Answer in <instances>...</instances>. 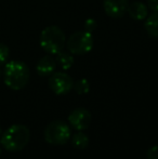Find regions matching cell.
<instances>
[{
	"mask_svg": "<svg viewBox=\"0 0 158 159\" xmlns=\"http://www.w3.org/2000/svg\"><path fill=\"white\" fill-rule=\"evenodd\" d=\"M39 43L49 54H57L66 44L65 34L59 26H48L40 34Z\"/></svg>",
	"mask_w": 158,
	"mask_h": 159,
	"instance_id": "cell-3",
	"label": "cell"
},
{
	"mask_svg": "<svg viewBox=\"0 0 158 159\" xmlns=\"http://www.w3.org/2000/svg\"><path fill=\"white\" fill-rule=\"evenodd\" d=\"M72 144L77 149H84L89 145V138L84 132L79 131L78 133L74 134L72 139Z\"/></svg>",
	"mask_w": 158,
	"mask_h": 159,
	"instance_id": "cell-13",
	"label": "cell"
},
{
	"mask_svg": "<svg viewBox=\"0 0 158 159\" xmlns=\"http://www.w3.org/2000/svg\"><path fill=\"white\" fill-rule=\"evenodd\" d=\"M97 23L94 19H87L84 24V30L88 33H92L93 30L97 28Z\"/></svg>",
	"mask_w": 158,
	"mask_h": 159,
	"instance_id": "cell-16",
	"label": "cell"
},
{
	"mask_svg": "<svg viewBox=\"0 0 158 159\" xmlns=\"http://www.w3.org/2000/svg\"><path fill=\"white\" fill-rule=\"evenodd\" d=\"M9 57H10V49L8 48V46L0 42V66L7 63Z\"/></svg>",
	"mask_w": 158,
	"mask_h": 159,
	"instance_id": "cell-15",
	"label": "cell"
},
{
	"mask_svg": "<svg viewBox=\"0 0 158 159\" xmlns=\"http://www.w3.org/2000/svg\"><path fill=\"white\" fill-rule=\"evenodd\" d=\"M128 0H104L103 8L105 13L112 19H120L128 9Z\"/></svg>",
	"mask_w": 158,
	"mask_h": 159,
	"instance_id": "cell-8",
	"label": "cell"
},
{
	"mask_svg": "<svg viewBox=\"0 0 158 159\" xmlns=\"http://www.w3.org/2000/svg\"><path fill=\"white\" fill-rule=\"evenodd\" d=\"M49 87L57 95H64L70 92L74 87L73 78L64 71H54L49 78Z\"/></svg>",
	"mask_w": 158,
	"mask_h": 159,
	"instance_id": "cell-6",
	"label": "cell"
},
{
	"mask_svg": "<svg viewBox=\"0 0 158 159\" xmlns=\"http://www.w3.org/2000/svg\"><path fill=\"white\" fill-rule=\"evenodd\" d=\"M0 155H1V148H0Z\"/></svg>",
	"mask_w": 158,
	"mask_h": 159,
	"instance_id": "cell-20",
	"label": "cell"
},
{
	"mask_svg": "<svg viewBox=\"0 0 158 159\" xmlns=\"http://www.w3.org/2000/svg\"><path fill=\"white\" fill-rule=\"evenodd\" d=\"M70 135V127L62 120L51 121L44 129V140L51 145H64Z\"/></svg>",
	"mask_w": 158,
	"mask_h": 159,
	"instance_id": "cell-5",
	"label": "cell"
},
{
	"mask_svg": "<svg viewBox=\"0 0 158 159\" xmlns=\"http://www.w3.org/2000/svg\"><path fill=\"white\" fill-rule=\"evenodd\" d=\"M148 159H158V146H153L148 149Z\"/></svg>",
	"mask_w": 158,
	"mask_h": 159,
	"instance_id": "cell-17",
	"label": "cell"
},
{
	"mask_svg": "<svg viewBox=\"0 0 158 159\" xmlns=\"http://www.w3.org/2000/svg\"><path fill=\"white\" fill-rule=\"evenodd\" d=\"M74 90L76 91L78 94H86L90 90V84L87 79L82 78V79L77 80L76 82H74Z\"/></svg>",
	"mask_w": 158,
	"mask_h": 159,
	"instance_id": "cell-14",
	"label": "cell"
},
{
	"mask_svg": "<svg viewBox=\"0 0 158 159\" xmlns=\"http://www.w3.org/2000/svg\"><path fill=\"white\" fill-rule=\"evenodd\" d=\"M55 61H56L57 64L62 67V69L67 70V69H70V67L73 66V64H74V57H73L72 53L68 52V51L62 50L61 52H59L56 54Z\"/></svg>",
	"mask_w": 158,
	"mask_h": 159,
	"instance_id": "cell-12",
	"label": "cell"
},
{
	"mask_svg": "<svg viewBox=\"0 0 158 159\" xmlns=\"http://www.w3.org/2000/svg\"><path fill=\"white\" fill-rule=\"evenodd\" d=\"M30 131L24 125H12L0 136V144L8 152H20L28 144Z\"/></svg>",
	"mask_w": 158,
	"mask_h": 159,
	"instance_id": "cell-1",
	"label": "cell"
},
{
	"mask_svg": "<svg viewBox=\"0 0 158 159\" xmlns=\"http://www.w3.org/2000/svg\"><path fill=\"white\" fill-rule=\"evenodd\" d=\"M144 27L151 37L158 39V12H153L151 15H147Z\"/></svg>",
	"mask_w": 158,
	"mask_h": 159,
	"instance_id": "cell-11",
	"label": "cell"
},
{
	"mask_svg": "<svg viewBox=\"0 0 158 159\" xmlns=\"http://www.w3.org/2000/svg\"><path fill=\"white\" fill-rule=\"evenodd\" d=\"M1 134H2V132H1V128H0V136H1Z\"/></svg>",
	"mask_w": 158,
	"mask_h": 159,
	"instance_id": "cell-19",
	"label": "cell"
},
{
	"mask_svg": "<svg viewBox=\"0 0 158 159\" xmlns=\"http://www.w3.org/2000/svg\"><path fill=\"white\" fill-rule=\"evenodd\" d=\"M29 68L23 62L11 61L4 66V84L12 90H21L25 88L29 81Z\"/></svg>",
	"mask_w": 158,
	"mask_h": 159,
	"instance_id": "cell-2",
	"label": "cell"
},
{
	"mask_svg": "<svg viewBox=\"0 0 158 159\" xmlns=\"http://www.w3.org/2000/svg\"><path fill=\"white\" fill-rule=\"evenodd\" d=\"M55 68H56V61L50 55H46V57H41L36 66L37 73L41 77L51 76L55 71Z\"/></svg>",
	"mask_w": 158,
	"mask_h": 159,
	"instance_id": "cell-9",
	"label": "cell"
},
{
	"mask_svg": "<svg viewBox=\"0 0 158 159\" xmlns=\"http://www.w3.org/2000/svg\"><path fill=\"white\" fill-rule=\"evenodd\" d=\"M66 48L73 55H84L93 48V38L91 33L86 30L76 32L70 36L66 41Z\"/></svg>",
	"mask_w": 158,
	"mask_h": 159,
	"instance_id": "cell-4",
	"label": "cell"
},
{
	"mask_svg": "<svg viewBox=\"0 0 158 159\" xmlns=\"http://www.w3.org/2000/svg\"><path fill=\"white\" fill-rule=\"evenodd\" d=\"M147 8L153 12H158V0H147Z\"/></svg>",
	"mask_w": 158,
	"mask_h": 159,
	"instance_id": "cell-18",
	"label": "cell"
},
{
	"mask_svg": "<svg viewBox=\"0 0 158 159\" xmlns=\"http://www.w3.org/2000/svg\"><path fill=\"white\" fill-rule=\"evenodd\" d=\"M0 74H1V73H0Z\"/></svg>",
	"mask_w": 158,
	"mask_h": 159,
	"instance_id": "cell-21",
	"label": "cell"
},
{
	"mask_svg": "<svg viewBox=\"0 0 158 159\" xmlns=\"http://www.w3.org/2000/svg\"><path fill=\"white\" fill-rule=\"evenodd\" d=\"M127 12L130 15L131 19L137 20V21H142L145 20L148 15V8L142 2H132L131 4L128 6Z\"/></svg>",
	"mask_w": 158,
	"mask_h": 159,
	"instance_id": "cell-10",
	"label": "cell"
},
{
	"mask_svg": "<svg viewBox=\"0 0 158 159\" xmlns=\"http://www.w3.org/2000/svg\"><path fill=\"white\" fill-rule=\"evenodd\" d=\"M70 125L78 131L88 129L91 124V114L86 108H76L68 116Z\"/></svg>",
	"mask_w": 158,
	"mask_h": 159,
	"instance_id": "cell-7",
	"label": "cell"
}]
</instances>
